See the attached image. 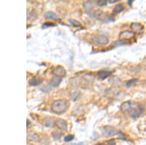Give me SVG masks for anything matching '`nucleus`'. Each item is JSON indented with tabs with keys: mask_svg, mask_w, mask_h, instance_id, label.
I'll use <instances>...</instances> for the list:
<instances>
[{
	"mask_svg": "<svg viewBox=\"0 0 146 145\" xmlns=\"http://www.w3.org/2000/svg\"><path fill=\"white\" fill-rule=\"evenodd\" d=\"M144 110V108L142 106H138L133 108L131 112H129L130 116L131 118L136 119L139 117L141 114H143Z\"/></svg>",
	"mask_w": 146,
	"mask_h": 145,
	"instance_id": "nucleus-4",
	"label": "nucleus"
},
{
	"mask_svg": "<svg viewBox=\"0 0 146 145\" xmlns=\"http://www.w3.org/2000/svg\"><path fill=\"white\" fill-rule=\"evenodd\" d=\"M137 81L138 80L137 79H133L128 81V82H127L126 85L128 88H129V87H131V86H133V85L136 84Z\"/></svg>",
	"mask_w": 146,
	"mask_h": 145,
	"instance_id": "nucleus-20",
	"label": "nucleus"
},
{
	"mask_svg": "<svg viewBox=\"0 0 146 145\" xmlns=\"http://www.w3.org/2000/svg\"><path fill=\"white\" fill-rule=\"evenodd\" d=\"M98 145H114V144L113 141H110V142H107V144H99Z\"/></svg>",
	"mask_w": 146,
	"mask_h": 145,
	"instance_id": "nucleus-24",
	"label": "nucleus"
},
{
	"mask_svg": "<svg viewBox=\"0 0 146 145\" xmlns=\"http://www.w3.org/2000/svg\"><path fill=\"white\" fill-rule=\"evenodd\" d=\"M94 16L96 19L100 20V21L105 20L107 18L106 14L104 13L103 11L100 10L95 11L94 12Z\"/></svg>",
	"mask_w": 146,
	"mask_h": 145,
	"instance_id": "nucleus-15",
	"label": "nucleus"
},
{
	"mask_svg": "<svg viewBox=\"0 0 146 145\" xmlns=\"http://www.w3.org/2000/svg\"><path fill=\"white\" fill-rule=\"evenodd\" d=\"M113 72L108 70H100L97 73L98 78L101 80H104L107 78L111 75Z\"/></svg>",
	"mask_w": 146,
	"mask_h": 145,
	"instance_id": "nucleus-11",
	"label": "nucleus"
},
{
	"mask_svg": "<svg viewBox=\"0 0 146 145\" xmlns=\"http://www.w3.org/2000/svg\"><path fill=\"white\" fill-rule=\"evenodd\" d=\"M62 77H58L57 76H54L51 80H50V82H49L48 85L51 88H56L60 85V84L62 82Z\"/></svg>",
	"mask_w": 146,
	"mask_h": 145,
	"instance_id": "nucleus-7",
	"label": "nucleus"
},
{
	"mask_svg": "<svg viewBox=\"0 0 146 145\" xmlns=\"http://www.w3.org/2000/svg\"><path fill=\"white\" fill-rule=\"evenodd\" d=\"M53 72L55 76H57L58 77H63L66 74V70L61 65H58L56 67H55Z\"/></svg>",
	"mask_w": 146,
	"mask_h": 145,
	"instance_id": "nucleus-9",
	"label": "nucleus"
},
{
	"mask_svg": "<svg viewBox=\"0 0 146 145\" xmlns=\"http://www.w3.org/2000/svg\"><path fill=\"white\" fill-rule=\"evenodd\" d=\"M130 28L133 33H137V32H140L142 31L144 27L141 23H131L130 25Z\"/></svg>",
	"mask_w": 146,
	"mask_h": 145,
	"instance_id": "nucleus-12",
	"label": "nucleus"
},
{
	"mask_svg": "<svg viewBox=\"0 0 146 145\" xmlns=\"http://www.w3.org/2000/svg\"><path fill=\"white\" fill-rule=\"evenodd\" d=\"M74 139V136L73 135H68L65 137L64 140L66 142H70Z\"/></svg>",
	"mask_w": 146,
	"mask_h": 145,
	"instance_id": "nucleus-21",
	"label": "nucleus"
},
{
	"mask_svg": "<svg viewBox=\"0 0 146 145\" xmlns=\"http://www.w3.org/2000/svg\"><path fill=\"white\" fill-rule=\"evenodd\" d=\"M43 26L44 28H47V27L48 28L49 27H55L56 25L54 23H52L48 22V23H43Z\"/></svg>",
	"mask_w": 146,
	"mask_h": 145,
	"instance_id": "nucleus-23",
	"label": "nucleus"
},
{
	"mask_svg": "<svg viewBox=\"0 0 146 145\" xmlns=\"http://www.w3.org/2000/svg\"><path fill=\"white\" fill-rule=\"evenodd\" d=\"M29 125H30V122H29L28 120H27V126L28 127Z\"/></svg>",
	"mask_w": 146,
	"mask_h": 145,
	"instance_id": "nucleus-26",
	"label": "nucleus"
},
{
	"mask_svg": "<svg viewBox=\"0 0 146 145\" xmlns=\"http://www.w3.org/2000/svg\"><path fill=\"white\" fill-rule=\"evenodd\" d=\"M68 21L74 27H78L81 26V23L78 21L74 19H69Z\"/></svg>",
	"mask_w": 146,
	"mask_h": 145,
	"instance_id": "nucleus-19",
	"label": "nucleus"
},
{
	"mask_svg": "<svg viewBox=\"0 0 146 145\" xmlns=\"http://www.w3.org/2000/svg\"><path fill=\"white\" fill-rule=\"evenodd\" d=\"M43 80L44 79L42 77H40L38 75H36L33 78H32L29 81L28 83L31 86L36 87V86H38L40 85V84H42V82H43Z\"/></svg>",
	"mask_w": 146,
	"mask_h": 145,
	"instance_id": "nucleus-6",
	"label": "nucleus"
},
{
	"mask_svg": "<svg viewBox=\"0 0 146 145\" xmlns=\"http://www.w3.org/2000/svg\"><path fill=\"white\" fill-rule=\"evenodd\" d=\"M124 9V6L123 4H119L116 5L113 9V14L116 15L117 14H119Z\"/></svg>",
	"mask_w": 146,
	"mask_h": 145,
	"instance_id": "nucleus-17",
	"label": "nucleus"
},
{
	"mask_svg": "<svg viewBox=\"0 0 146 145\" xmlns=\"http://www.w3.org/2000/svg\"><path fill=\"white\" fill-rule=\"evenodd\" d=\"M92 40L94 43L98 46L106 45L109 42V40L106 36L101 34H98L94 36Z\"/></svg>",
	"mask_w": 146,
	"mask_h": 145,
	"instance_id": "nucleus-2",
	"label": "nucleus"
},
{
	"mask_svg": "<svg viewBox=\"0 0 146 145\" xmlns=\"http://www.w3.org/2000/svg\"><path fill=\"white\" fill-rule=\"evenodd\" d=\"M94 3L91 1H87L83 3V7L85 12L88 15H91L94 9Z\"/></svg>",
	"mask_w": 146,
	"mask_h": 145,
	"instance_id": "nucleus-8",
	"label": "nucleus"
},
{
	"mask_svg": "<svg viewBox=\"0 0 146 145\" xmlns=\"http://www.w3.org/2000/svg\"><path fill=\"white\" fill-rule=\"evenodd\" d=\"M27 138L31 142H38L40 141V137L34 132H29L27 134Z\"/></svg>",
	"mask_w": 146,
	"mask_h": 145,
	"instance_id": "nucleus-14",
	"label": "nucleus"
},
{
	"mask_svg": "<svg viewBox=\"0 0 146 145\" xmlns=\"http://www.w3.org/2000/svg\"><path fill=\"white\" fill-rule=\"evenodd\" d=\"M107 2L106 1H98L96 3L100 7H104L107 5Z\"/></svg>",
	"mask_w": 146,
	"mask_h": 145,
	"instance_id": "nucleus-22",
	"label": "nucleus"
},
{
	"mask_svg": "<svg viewBox=\"0 0 146 145\" xmlns=\"http://www.w3.org/2000/svg\"><path fill=\"white\" fill-rule=\"evenodd\" d=\"M101 134L106 137L113 136L117 134V130L111 126H105L101 129Z\"/></svg>",
	"mask_w": 146,
	"mask_h": 145,
	"instance_id": "nucleus-3",
	"label": "nucleus"
},
{
	"mask_svg": "<svg viewBox=\"0 0 146 145\" xmlns=\"http://www.w3.org/2000/svg\"><path fill=\"white\" fill-rule=\"evenodd\" d=\"M118 2V1H110L109 3H115L116 2Z\"/></svg>",
	"mask_w": 146,
	"mask_h": 145,
	"instance_id": "nucleus-25",
	"label": "nucleus"
},
{
	"mask_svg": "<svg viewBox=\"0 0 146 145\" xmlns=\"http://www.w3.org/2000/svg\"><path fill=\"white\" fill-rule=\"evenodd\" d=\"M56 125L62 130H66L67 129V123L62 119H58L56 120Z\"/></svg>",
	"mask_w": 146,
	"mask_h": 145,
	"instance_id": "nucleus-13",
	"label": "nucleus"
},
{
	"mask_svg": "<svg viewBox=\"0 0 146 145\" xmlns=\"http://www.w3.org/2000/svg\"><path fill=\"white\" fill-rule=\"evenodd\" d=\"M45 17L47 20H56L57 18V16L53 12L48 11L45 14Z\"/></svg>",
	"mask_w": 146,
	"mask_h": 145,
	"instance_id": "nucleus-18",
	"label": "nucleus"
},
{
	"mask_svg": "<svg viewBox=\"0 0 146 145\" xmlns=\"http://www.w3.org/2000/svg\"><path fill=\"white\" fill-rule=\"evenodd\" d=\"M69 106L70 103L68 100H56L52 104L51 109L56 114H61L66 112Z\"/></svg>",
	"mask_w": 146,
	"mask_h": 145,
	"instance_id": "nucleus-1",
	"label": "nucleus"
},
{
	"mask_svg": "<svg viewBox=\"0 0 146 145\" xmlns=\"http://www.w3.org/2000/svg\"><path fill=\"white\" fill-rule=\"evenodd\" d=\"M44 124L45 126L48 127H53L56 125V121L53 118L51 117H47L44 119Z\"/></svg>",
	"mask_w": 146,
	"mask_h": 145,
	"instance_id": "nucleus-16",
	"label": "nucleus"
},
{
	"mask_svg": "<svg viewBox=\"0 0 146 145\" xmlns=\"http://www.w3.org/2000/svg\"><path fill=\"white\" fill-rule=\"evenodd\" d=\"M133 103L131 101H127L122 104L120 107L121 112L123 113L130 112L133 110Z\"/></svg>",
	"mask_w": 146,
	"mask_h": 145,
	"instance_id": "nucleus-5",
	"label": "nucleus"
},
{
	"mask_svg": "<svg viewBox=\"0 0 146 145\" xmlns=\"http://www.w3.org/2000/svg\"><path fill=\"white\" fill-rule=\"evenodd\" d=\"M135 36V33L133 32L125 31L121 32L119 35V39L120 40H127L131 39Z\"/></svg>",
	"mask_w": 146,
	"mask_h": 145,
	"instance_id": "nucleus-10",
	"label": "nucleus"
}]
</instances>
